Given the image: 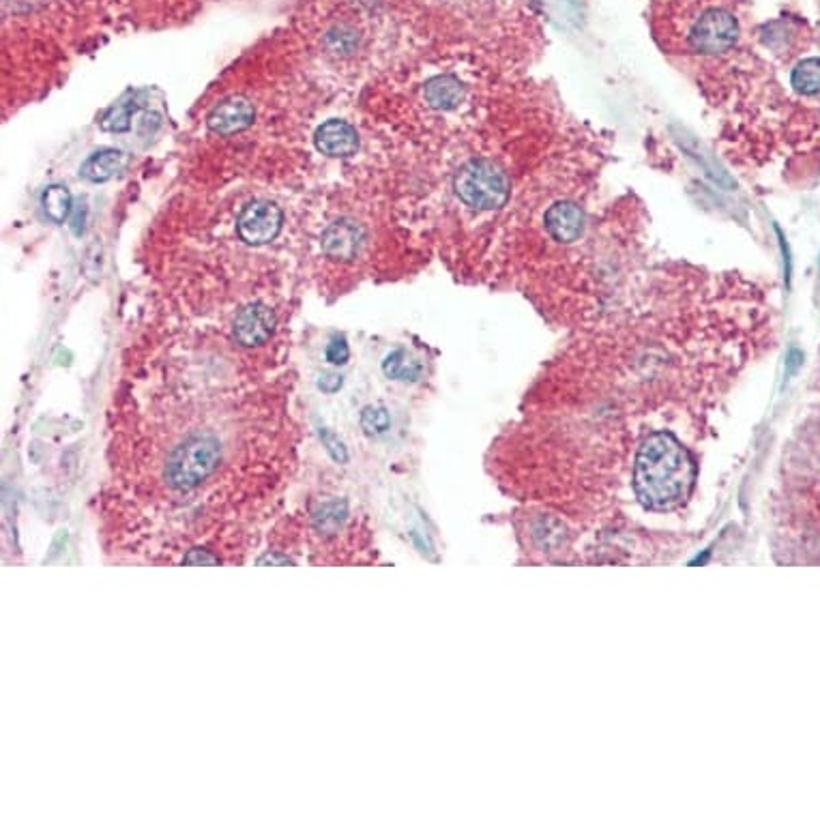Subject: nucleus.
<instances>
[{"instance_id":"nucleus-10","label":"nucleus","mask_w":820,"mask_h":820,"mask_svg":"<svg viewBox=\"0 0 820 820\" xmlns=\"http://www.w3.org/2000/svg\"><path fill=\"white\" fill-rule=\"evenodd\" d=\"M529 539L531 544L548 556L565 552L569 548V529L567 524L554 514H533L529 520Z\"/></svg>"},{"instance_id":"nucleus-6","label":"nucleus","mask_w":820,"mask_h":820,"mask_svg":"<svg viewBox=\"0 0 820 820\" xmlns=\"http://www.w3.org/2000/svg\"><path fill=\"white\" fill-rule=\"evenodd\" d=\"M234 340L243 348L267 344L275 331V314L265 303H250L234 318Z\"/></svg>"},{"instance_id":"nucleus-11","label":"nucleus","mask_w":820,"mask_h":820,"mask_svg":"<svg viewBox=\"0 0 820 820\" xmlns=\"http://www.w3.org/2000/svg\"><path fill=\"white\" fill-rule=\"evenodd\" d=\"M544 224L556 243H574L582 237L584 213L576 202L561 200L546 211Z\"/></svg>"},{"instance_id":"nucleus-7","label":"nucleus","mask_w":820,"mask_h":820,"mask_svg":"<svg viewBox=\"0 0 820 820\" xmlns=\"http://www.w3.org/2000/svg\"><path fill=\"white\" fill-rule=\"evenodd\" d=\"M314 144L322 155L335 157V159H346V157H353L359 151V134L350 123L340 121V119H331L316 129Z\"/></svg>"},{"instance_id":"nucleus-2","label":"nucleus","mask_w":820,"mask_h":820,"mask_svg":"<svg viewBox=\"0 0 820 820\" xmlns=\"http://www.w3.org/2000/svg\"><path fill=\"white\" fill-rule=\"evenodd\" d=\"M222 460V441L213 432L187 434L164 464L166 486L177 494L194 492L217 475Z\"/></svg>"},{"instance_id":"nucleus-21","label":"nucleus","mask_w":820,"mask_h":820,"mask_svg":"<svg viewBox=\"0 0 820 820\" xmlns=\"http://www.w3.org/2000/svg\"><path fill=\"white\" fill-rule=\"evenodd\" d=\"M325 357L331 365H346L350 359V348L344 335H335V338L327 344Z\"/></svg>"},{"instance_id":"nucleus-1","label":"nucleus","mask_w":820,"mask_h":820,"mask_svg":"<svg viewBox=\"0 0 820 820\" xmlns=\"http://www.w3.org/2000/svg\"><path fill=\"white\" fill-rule=\"evenodd\" d=\"M698 466L679 438L657 430L642 438L632 464L636 501L655 514L679 509L696 486Z\"/></svg>"},{"instance_id":"nucleus-22","label":"nucleus","mask_w":820,"mask_h":820,"mask_svg":"<svg viewBox=\"0 0 820 820\" xmlns=\"http://www.w3.org/2000/svg\"><path fill=\"white\" fill-rule=\"evenodd\" d=\"M185 565H217L219 559L211 554V550H189L183 556Z\"/></svg>"},{"instance_id":"nucleus-19","label":"nucleus","mask_w":820,"mask_h":820,"mask_svg":"<svg viewBox=\"0 0 820 820\" xmlns=\"http://www.w3.org/2000/svg\"><path fill=\"white\" fill-rule=\"evenodd\" d=\"M136 110H138L136 104L116 106L106 114V119L101 121V127H104L106 131H112V134H123V131L131 127V114H134Z\"/></svg>"},{"instance_id":"nucleus-4","label":"nucleus","mask_w":820,"mask_h":820,"mask_svg":"<svg viewBox=\"0 0 820 820\" xmlns=\"http://www.w3.org/2000/svg\"><path fill=\"white\" fill-rule=\"evenodd\" d=\"M739 41V20L726 9L702 13L690 31V48L700 54H724Z\"/></svg>"},{"instance_id":"nucleus-15","label":"nucleus","mask_w":820,"mask_h":820,"mask_svg":"<svg viewBox=\"0 0 820 820\" xmlns=\"http://www.w3.org/2000/svg\"><path fill=\"white\" fill-rule=\"evenodd\" d=\"M41 207L54 224H65L73 211V198L65 185H50L41 196Z\"/></svg>"},{"instance_id":"nucleus-12","label":"nucleus","mask_w":820,"mask_h":820,"mask_svg":"<svg viewBox=\"0 0 820 820\" xmlns=\"http://www.w3.org/2000/svg\"><path fill=\"white\" fill-rule=\"evenodd\" d=\"M423 97H426L428 106L434 110H453L458 108L464 97H466V89L464 84L453 78V76H436L432 78L426 89H423Z\"/></svg>"},{"instance_id":"nucleus-3","label":"nucleus","mask_w":820,"mask_h":820,"mask_svg":"<svg viewBox=\"0 0 820 820\" xmlns=\"http://www.w3.org/2000/svg\"><path fill=\"white\" fill-rule=\"evenodd\" d=\"M458 198L475 211H496L507 204L511 183L507 174L490 159H471L456 174Z\"/></svg>"},{"instance_id":"nucleus-5","label":"nucleus","mask_w":820,"mask_h":820,"mask_svg":"<svg viewBox=\"0 0 820 820\" xmlns=\"http://www.w3.org/2000/svg\"><path fill=\"white\" fill-rule=\"evenodd\" d=\"M284 226V213L275 202L254 200L237 217V232L247 245H267L277 239Z\"/></svg>"},{"instance_id":"nucleus-20","label":"nucleus","mask_w":820,"mask_h":820,"mask_svg":"<svg viewBox=\"0 0 820 820\" xmlns=\"http://www.w3.org/2000/svg\"><path fill=\"white\" fill-rule=\"evenodd\" d=\"M318 436H320L322 445H325L329 456L333 458V462H338V464H346V462H348V451H346L344 443H342L340 438L335 436L329 428H318Z\"/></svg>"},{"instance_id":"nucleus-14","label":"nucleus","mask_w":820,"mask_h":820,"mask_svg":"<svg viewBox=\"0 0 820 820\" xmlns=\"http://www.w3.org/2000/svg\"><path fill=\"white\" fill-rule=\"evenodd\" d=\"M383 372L387 378L400 380V383H417L423 376V365L419 359L410 357L406 350L398 348L385 357Z\"/></svg>"},{"instance_id":"nucleus-13","label":"nucleus","mask_w":820,"mask_h":820,"mask_svg":"<svg viewBox=\"0 0 820 820\" xmlns=\"http://www.w3.org/2000/svg\"><path fill=\"white\" fill-rule=\"evenodd\" d=\"M127 166V155L116 149H104L93 153L80 168V177L91 183H106L116 172Z\"/></svg>"},{"instance_id":"nucleus-24","label":"nucleus","mask_w":820,"mask_h":820,"mask_svg":"<svg viewBox=\"0 0 820 820\" xmlns=\"http://www.w3.org/2000/svg\"><path fill=\"white\" fill-rule=\"evenodd\" d=\"M84 215H86V207H84V204H78L76 215H73V219H71V230H73V234H78V237L84 232Z\"/></svg>"},{"instance_id":"nucleus-9","label":"nucleus","mask_w":820,"mask_h":820,"mask_svg":"<svg viewBox=\"0 0 820 820\" xmlns=\"http://www.w3.org/2000/svg\"><path fill=\"white\" fill-rule=\"evenodd\" d=\"M256 119V112L254 106L250 101H245L241 97H232L222 101V104H217L209 119L207 125L217 136H232V134H241L247 127H250Z\"/></svg>"},{"instance_id":"nucleus-25","label":"nucleus","mask_w":820,"mask_h":820,"mask_svg":"<svg viewBox=\"0 0 820 820\" xmlns=\"http://www.w3.org/2000/svg\"><path fill=\"white\" fill-rule=\"evenodd\" d=\"M256 563L258 565H290L292 559H288V556H282V554H265V556H260Z\"/></svg>"},{"instance_id":"nucleus-16","label":"nucleus","mask_w":820,"mask_h":820,"mask_svg":"<svg viewBox=\"0 0 820 820\" xmlns=\"http://www.w3.org/2000/svg\"><path fill=\"white\" fill-rule=\"evenodd\" d=\"M346 520H348V503L344 499H333L316 511L314 529L320 535L331 537L335 533H340Z\"/></svg>"},{"instance_id":"nucleus-17","label":"nucleus","mask_w":820,"mask_h":820,"mask_svg":"<svg viewBox=\"0 0 820 820\" xmlns=\"http://www.w3.org/2000/svg\"><path fill=\"white\" fill-rule=\"evenodd\" d=\"M790 84L801 95H818L820 93V58H805L790 76Z\"/></svg>"},{"instance_id":"nucleus-18","label":"nucleus","mask_w":820,"mask_h":820,"mask_svg":"<svg viewBox=\"0 0 820 820\" xmlns=\"http://www.w3.org/2000/svg\"><path fill=\"white\" fill-rule=\"evenodd\" d=\"M359 423L368 436H383L391 428V415L385 406H365L361 410Z\"/></svg>"},{"instance_id":"nucleus-8","label":"nucleus","mask_w":820,"mask_h":820,"mask_svg":"<svg viewBox=\"0 0 820 820\" xmlns=\"http://www.w3.org/2000/svg\"><path fill=\"white\" fill-rule=\"evenodd\" d=\"M365 239V232L361 226L355 222H348V219H340V222H333L325 232H322V252H325L331 260L340 262H350L357 258L361 245Z\"/></svg>"},{"instance_id":"nucleus-23","label":"nucleus","mask_w":820,"mask_h":820,"mask_svg":"<svg viewBox=\"0 0 820 820\" xmlns=\"http://www.w3.org/2000/svg\"><path fill=\"white\" fill-rule=\"evenodd\" d=\"M342 385H344L342 376L335 374V372H325L318 378V389L322 393H338L342 389Z\"/></svg>"}]
</instances>
